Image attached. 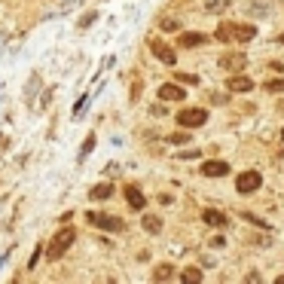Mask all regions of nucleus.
I'll return each instance as SVG.
<instances>
[{
  "label": "nucleus",
  "instance_id": "obj_1",
  "mask_svg": "<svg viewBox=\"0 0 284 284\" xmlns=\"http://www.w3.org/2000/svg\"><path fill=\"white\" fill-rule=\"evenodd\" d=\"M214 37L220 40V43H226V40H241V43H245V40L257 37V28L254 25H220Z\"/></svg>",
  "mask_w": 284,
  "mask_h": 284
},
{
  "label": "nucleus",
  "instance_id": "obj_2",
  "mask_svg": "<svg viewBox=\"0 0 284 284\" xmlns=\"http://www.w3.org/2000/svg\"><path fill=\"white\" fill-rule=\"evenodd\" d=\"M73 238H76V232L70 229V226H64L52 241H49V248H46V254H49V260H58V257H64V251L73 245Z\"/></svg>",
  "mask_w": 284,
  "mask_h": 284
},
{
  "label": "nucleus",
  "instance_id": "obj_3",
  "mask_svg": "<svg viewBox=\"0 0 284 284\" xmlns=\"http://www.w3.org/2000/svg\"><path fill=\"white\" fill-rule=\"evenodd\" d=\"M174 119H177V126H180V129H199V126H205V123H208V113L202 110V107H196V110H180Z\"/></svg>",
  "mask_w": 284,
  "mask_h": 284
},
{
  "label": "nucleus",
  "instance_id": "obj_4",
  "mask_svg": "<svg viewBox=\"0 0 284 284\" xmlns=\"http://www.w3.org/2000/svg\"><path fill=\"white\" fill-rule=\"evenodd\" d=\"M263 186V174L260 171H245V174H238V180H235V190L241 193V196H251V193H257Z\"/></svg>",
  "mask_w": 284,
  "mask_h": 284
},
{
  "label": "nucleus",
  "instance_id": "obj_5",
  "mask_svg": "<svg viewBox=\"0 0 284 284\" xmlns=\"http://www.w3.org/2000/svg\"><path fill=\"white\" fill-rule=\"evenodd\" d=\"M89 223L98 226V229H104V232H119V229H126V223L119 220V217H113V214H89Z\"/></svg>",
  "mask_w": 284,
  "mask_h": 284
},
{
  "label": "nucleus",
  "instance_id": "obj_6",
  "mask_svg": "<svg viewBox=\"0 0 284 284\" xmlns=\"http://www.w3.org/2000/svg\"><path fill=\"white\" fill-rule=\"evenodd\" d=\"M150 52L162 61V64H168V67H174L177 64V55H174V49L168 46V43H162V40H150Z\"/></svg>",
  "mask_w": 284,
  "mask_h": 284
},
{
  "label": "nucleus",
  "instance_id": "obj_7",
  "mask_svg": "<svg viewBox=\"0 0 284 284\" xmlns=\"http://www.w3.org/2000/svg\"><path fill=\"white\" fill-rule=\"evenodd\" d=\"M220 67L245 70V67H248V55H245V52H223V55H220Z\"/></svg>",
  "mask_w": 284,
  "mask_h": 284
},
{
  "label": "nucleus",
  "instance_id": "obj_8",
  "mask_svg": "<svg viewBox=\"0 0 284 284\" xmlns=\"http://www.w3.org/2000/svg\"><path fill=\"white\" fill-rule=\"evenodd\" d=\"M202 174L205 177H223V174H229V165L223 159H208L205 165H202Z\"/></svg>",
  "mask_w": 284,
  "mask_h": 284
},
{
  "label": "nucleus",
  "instance_id": "obj_9",
  "mask_svg": "<svg viewBox=\"0 0 284 284\" xmlns=\"http://www.w3.org/2000/svg\"><path fill=\"white\" fill-rule=\"evenodd\" d=\"M159 98H162V101H183L186 92H183L177 83H165V86H159Z\"/></svg>",
  "mask_w": 284,
  "mask_h": 284
},
{
  "label": "nucleus",
  "instance_id": "obj_10",
  "mask_svg": "<svg viewBox=\"0 0 284 284\" xmlns=\"http://www.w3.org/2000/svg\"><path fill=\"white\" fill-rule=\"evenodd\" d=\"M226 89L229 92H251L254 89V79L251 76H229L226 79Z\"/></svg>",
  "mask_w": 284,
  "mask_h": 284
},
{
  "label": "nucleus",
  "instance_id": "obj_11",
  "mask_svg": "<svg viewBox=\"0 0 284 284\" xmlns=\"http://www.w3.org/2000/svg\"><path fill=\"white\" fill-rule=\"evenodd\" d=\"M126 199H129V208H132V211H141V208L147 205V199H144V193H141L138 186H126Z\"/></svg>",
  "mask_w": 284,
  "mask_h": 284
},
{
  "label": "nucleus",
  "instance_id": "obj_12",
  "mask_svg": "<svg viewBox=\"0 0 284 284\" xmlns=\"http://www.w3.org/2000/svg\"><path fill=\"white\" fill-rule=\"evenodd\" d=\"M202 220H205L208 226H226V223H229V217H226V214H220V211H214V208L202 211Z\"/></svg>",
  "mask_w": 284,
  "mask_h": 284
},
{
  "label": "nucleus",
  "instance_id": "obj_13",
  "mask_svg": "<svg viewBox=\"0 0 284 284\" xmlns=\"http://www.w3.org/2000/svg\"><path fill=\"white\" fill-rule=\"evenodd\" d=\"M205 40H208V37H205V34H199V31H196V34H180V46L196 49V46H202V43H205Z\"/></svg>",
  "mask_w": 284,
  "mask_h": 284
},
{
  "label": "nucleus",
  "instance_id": "obj_14",
  "mask_svg": "<svg viewBox=\"0 0 284 284\" xmlns=\"http://www.w3.org/2000/svg\"><path fill=\"white\" fill-rule=\"evenodd\" d=\"M141 223H144V229H147V232H153V235H159V232H162V220H159L156 214H144V220H141Z\"/></svg>",
  "mask_w": 284,
  "mask_h": 284
},
{
  "label": "nucleus",
  "instance_id": "obj_15",
  "mask_svg": "<svg viewBox=\"0 0 284 284\" xmlns=\"http://www.w3.org/2000/svg\"><path fill=\"white\" fill-rule=\"evenodd\" d=\"M89 196H92V199H110V196H113V186H110V183H98V186L89 190Z\"/></svg>",
  "mask_w": 284,
  "mask_h": 284
},
{
  "label": "nucleus",
  "instance_id": "obj_16",
  "mask_svg": "<svg viewBox=\"0 0 284 284\" xmlns=\"http://www.w3.org/2000/svg\"><path fill=\"white\" fill-rule=\"evenodd\" d=\"M229 4L232 0H205V10L208 13H223V10H229Z\"/></svg>",
  "mask_w": 284,
  "mask_h": 284
},
{
  "label": "nucleus",
  "instance_id": "obj_17",
  "mask_svg": "<svg viewBox=\"0 0 284 284\" xmlns=\"http://www.w3.org/2000/svg\"><path fill=\"white\" fill-rule=\"evenodd\" d=\"M171 275H174V269H171L168 263H165V266H156V272H153V278H156V281H168Z\"/></svg>",
  "mask_w": 284,
  "mask_h": 284
},
{
  "label": "nucleus",
  "instance_id": "obj_18",
  "mask_svg": "<svg viewBox=\"0 0 284 284\" xmlns=\"http://www.w3.org/2000/svg\"><path fill=\"white\" fill-rule=\"evenodd\" d=\"M248 13H251V16H269V13H272V7H269V4H251V7H248Z\"/></svg>",
  "mask_w": 284,
  "mask_h": 284
},
{
  "label": "nucleus",
  "instance_id": "obj_19",
  "mask_svg": "<svg viewBox=\"0 0 284 284\" xmlns=\"http://www.w3.org/2000/svg\"><path fill=\"white\" fill-rule=\"evenodd\" d=\"M186 284H193V281H202V272L199 269H183V275H180Z\"/></svg>",
  "mask_w": 284,
  "mask_h": 284
},
{
  "label": "nucleus",
  "instance_id": "obj_20",
  "mask_svg": "<svg viewBox=\"0 0 284 284\" xmlns=\"http://www.w3.org/2000/svg\"><path fill=\"white\" fill-rule=\"evenodd\" d=\"M168 141H171V147H183V144L190 141V135H186V132H177V135H171Z\"/></svg>",
  "mask_w": 284,
  "mask_h": 284
},
{
  "label": "nucleus",
  "instance_id": "obj_21",
  "mask_svg": "<svg viewBox=\"0 0 284 284\" xmlns=\"http://www.w3.org/2000/svg\"><path fill=\"white\" fill-rule=\"evenodd\" d=\"M177 28H180L177 19H162V31H177Z\"/></svg>",
  "mask_w": 284,
  "mask_h": 284
},
{
  "label": "nucleus",
  "instance_id": "obj_22",
  "mask_svg": "<svg viewBox=\"0 0 284 284\" xmlns=\"http://www.w3.org/2000/svg\"><path fill=\"white\" fill-rule=\"evenodd\" d=\"M266 92H284V79H272V83H266Z\"/></svg>",
  "mask_w": 284,
  "mask_h": 284
},
{
  "label": "nucleus",
  "instance_id": "obj_23",
  "mask_svg": "<svg viewBox=\"0 0 284 284\" xmlns=\"http://www.w3.org/2000/svg\"><path fill=\"white\" fill-rule=\"evenodd\" d=\"M177 79H180V83H186V86H196V83H199V76H196V73H180Z\"/></svg>",
  "mask_w": 284,
  "mask_h": 284
},
{
  "label": "nucleus",
  "instance_id": "obj_24",
  "mask_svg": "<svg viewBox=\"0 0 284 284\" xmlns=\"http://www.w3.org/2000/svg\"><path fill=\"white\" fill-rule=\"evenodd\" d=\"M92 144H95V138L89 135V138H86V144H83V153H79V156H89V150H92Z\"/></svg>",
  "mask_w": 284,
  "mask_h": 284
},
{
  "label": "nucleus",
  "instance_id": "obj_25",
  "mask_svg": "<svg viewBox=\"0 0 284 284\" xmlns=\"http://www.w3.org/2000/svg\"><path fill=\"white\" fill-rule=\"evenodd\" d=\"M211 101H214V104H226V101H229V95H220V92H217V95H211Z\"/></svg>",
  "mask_w": 284,
  "mask_h": 284
},
{
  "label": "nucleus",
  "instance_id": "obj_26",
  "mask_svg": "<svg viewBox=\"0 0 284 284\" xmlns=\"http://www.w3.org/2000/svg\"><path fill=\"white\" fill-rule=\"evenodd\" d=\"M278 46H284V34H281V37H278Z\"/></svg>",
  "mask_w": 284,
  "mask_h": 284
},
{
  "label": "nucleus",
  "instance_id": "obj_27",
  "mask_svg": "<svg viewBox=\"0 0 284 284\" xmlns=\"http://www.w3.org/2000/svg\"><path fill=\"white\" fill-rule=\"evenodd\" d=\"M281 141H284V129H281Z\"/></svg>",
  "mask_w": 284,
  "mask_h": 284
}]
</instances>
